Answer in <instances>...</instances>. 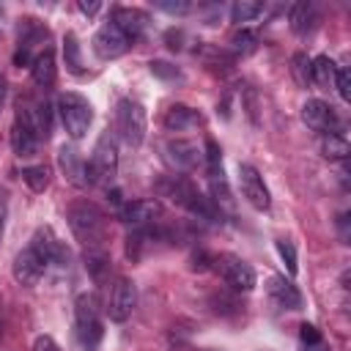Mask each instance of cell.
Masks as SVG:
<instances>
[{"label":"cell","mask_w":351,"mask_h":351,"mask_svg":"<svg viewBox=\"0 0 351 351\" xmlns=\"http://www.w3.org/2000/svg\"><path fill=\"white\" fill-rule=\"evenodd\" d=\"M44 269H47V261H44L33 247L22 250V252L14 258V277H16V282H22V285H36V282L41 280Z\"/></svg>","instance_id":"7c38bea8"},{"label":"cell","mask_w":351,"mask_h":351,"mask_svg":"<svg viewBox=\"0 0 351 351\" xmlns=\"http://www.w3.org/2000/svg\"><path fill=\"white\" fill-rule=\"evenodd\" d=\"M129 47H132V41H129L112 22H104V25L96 30V36H93V52H96L101 60H115V58H121Z\"/></svg>","instance_id":"ba28073f"},{"label":"cell","mask_w":351,"mask_h":351,"mask_svg":"<svg viewBox=\"0 0 351 351\" xmlns=\"http://www.w3.org/2000/svg\"><path fill=\"white\" fill-rule=\"evenodd\" d=\"M3 101H5V77L0 74V110H3Z\"/></svg>","instance_id":"f35d334b"},{"label":"cell","mask_w":351,"mask_h":351,"mask_svg":"<svg viewBox=\"0 0 351 351\" xmlns=\"http://www.w3.org/2000/svg\"><path fill=\"white\" fill-rule=\"evenodd\" d=\"M307 351H326L324 343H315V346H307Z\"/></svg>","instance_id":"ab89813d"},{"label":"cell","mask_w":351,"mask_h":351,"mask_svg":"<svg viewBox=\"0 0 351 351\" xmlns=\"http://www.w3.org/2000/svg\"><path fill=\"white\" fill-rule=\"evenodd\" d=\"M288 22H291V30L299 33V36H304L307 30H313V22H315V8H313V3H307V0L293 3L291 11H288Z\"/></svg>","instance_id":"ffe728a7"},{"label":"cell","mask_w":351,"mask_h":351,"mask_svg":"<svg viewBox=\"0 0 351 351\" xmlns=\"http://www.w3.org/2000/svg\"><path fill=\"white\" fill-rule=\"evenodd\" d=\"M30 71H33V80L38 88H52L55 85V77H58V66H55V52L49 47H44L33 63H30Z\"/></svg>","instance_id":"ac0fdd59"},{"label":"cell","mask_w":351,"mask_h":351,"mask_svg":"<svg viewBox=\"0 0 351 351\" xmlns=\"http://www.w3.org/2000/svg\"><path fill=\"white\" fill-rule=\"evenodd\" d=\"M77 8H80L82 14H96V11L101 8V3H96V0H93V3H85V0H80V3H77Z\"/></svg>","instance_id":"74e56055"},{"label":"cell","mask_w":351,"mask_h":351,"mask_svg":"<svg viewBox=\"0 0 351 351\" xmlns=\"http://www.w3.org/2000/svg\"><path fill=\"white\" fill-rule=\"evenodd\" d=\"M69 228L71 233L88 247V250H99L101 247V239H104V217L101 211L88 203V200H80L69 208Z\"/></svg>","instance_id":"6da1fadb"},{"label":"cell","mask_w":351,"mask_h":351,"mask_svg":"<svg viewBox=\"0 0 351 351\" xmlns=\"http://www.w3.org/2000/svg\"><path fill=\"white\" fill-rule=\"evenodd\" d=\"M277 252H280L282 263L288 266V274H296L299 263H296V250H293V244H291V241H285V239H280V241H277Z\"/></svg>","instance_id":"f546056e"},{"label":"cell","mask_w":351,"mask_h":351,"mask_svg":"<svg viewBox=\"0 0 351 351\" xmlns=\"http://www.w3.org/2000/svg\"><path fill=\"white\" fill-rule=\"evenodd\" d=\"M255 47H258V38H255V33L247 30V27H241V30H236V33L230 36V49H233L236 55H252Z\"/></svg>","instance_id":"4316f807"},{"label":"cell","mask_w":351,"mask_h":351,"mask_svg":"<svg viewBox=\"0 0 351 351\" xmlns=\"http://www.w3.org/2000/svg\"><path fill=\"white\" fill-rule=\"evenodd\" d=\"M22 181L33 192H44L49 186V170L44 165H27V167H22Z\"/></svg>","instance_id":"cb8c5ba5"},{"label":"cell","mask_w":351,"mask_h":351,"mask_svg":"<svg viewBox=\"0 0 351 351\" xmlns=\"http://www.w3.org/2000/svg\"><path fill=\"white\" fill-rule=\"evenodd\" d=\"M335 85H337V93H340V99H343V101H348V99H351V74H348V69H340V66H337V77H335Z\"/></svg>","instance_id":"4dcf8cb0"},{"label":"cell","mask_w":351,"mask_h":351,"mask_svg":"<svg viewBox=\"0 0 351 351\" xmlns=\"http://www.w3.org/2000/svg\"><path fill=\"white\" fill-rule=\"evenodd\" d=\"M197 123H200V112L186 104H173L165 112V126L170 132H186V129H195Z\"/></svg>","instance_id":"d6986e66"},{"label":"cell","mask_w":351,"mask_h":351,"mask_svg":"<svg viewBox=\"0 0 351 351\" xmlns=\"http://www.w3.org/2000/svg\"><path fill=\"white\" fill-rule=\"evenodd\" d=\"M148 69H151V74H154V77H159V80H167V82L181 80V71H178L173 63H167V60H151V63H148Z\"/></svg>","instance_id":"f1b7e54d"},{"label":"cell","mask_w":351,"mask_h":351,"mask_svg":"<svg viewBox=\"0 0 351 351\" xmlns=\"http://www.w3.org/2000/svg\"><path fill=\"white\" fill-rule=\"evenodd\" d=\"M291 74H293V80H296L302 88H307V85L313 82V63H310V58H307L304 52H296V55L291 58Z\"/></svg>","instance_id":"d4e9b609"},{"label":"cell","mask_w":351,"mask_h":351,"mask_svg":"<svg viewBox=\"0 0 351 351\" xmlns=\"http://www.w3.org/2000/svg\"><path fill=\"white\" fill-rule=\"evenodd\" d=\"M266 291H269L271 302H274L277 307H282V310H299V307H302V293L296 291V285H293L291 280H285V277H280V274L269 277Z\"/></svg>","instance_id":"2e32d148"},{"label":"cell","mask_w":351,"mask_h":351,"mask_svg":"<svg viewBox=\"0 0 351 351\" xmlns=\"http://www.w3.org/2000/svg\"><path fill=\"white\" fill-rule=\"evenodd\" d=\"M302 343L304 346H315V343H321V332L313 326V324H302Z\"/></svg>","instance_id":"1f68e13d"},{"label":"cell","mask_w":351,"mask_h":351,"mask_svg":"<svg viewBox=\"0 0 351 351\" xmlns=\"http://www.w3.org/2000/svg\"><path fill=\"white\" fill-rule=\"evenodd\" d=\"M58 165H60L63 176H66L74 186H88V162H82V156H80L71 145H63V148H60Z\"/></svg>","instance_id":"e0dca14e"},{"label":"cell","mask_w":351,"mask_h":351,"mask_svg":"<svg viewBox=\"0 0 351 351\" xmlns=\"http://www.w3.org/2000/svg\"><path fill=\"white\" fill-rule=\"evenodd\" d=\"M159 214H162L159 200H154V197H143V200H132V203H126L123 211H121V219H123L126 225H132V228H148Z\"/></svg>","instance_id":"5bb4252c"},{"label":"cell","mask_w":351,"mask_h":351,"mask_svg":"<svg viewBox=\"0 0 351 351\" xmlns=\"http://www.w3.org/2000/svg\"><path fill=\"white\" fill-rule=\"evenodd\" d=\"M118 170V145H115V137L110 132H104L90 154V162H88V184H101V181H110Z\"/></svg>","instance_id":"277c9868"},{"label":"cell","mask_w":351,"mask_h":351,"mask_svg":"<svg viewBox=\"0 0 351 351\" xmlns=\"http://www.w3.org/2000/svg\"><path fill=\"white\" fill-rule=\"evenodd\" d=\"M302 121L313 129V132H324V134H332L337 132V115L335 110L321 101V99H307L304 107H302Z\"/></svg>","instance_id":"8fae6325"},{"label":"cell","mask_w":351,"mask_h":351,"mask_svg":"<svg viewBox=\"0 0 351 351\" xmlns=\"http://www.w3.org/2000/svg\"><path fill=\"white\" fill-rule=\"evenodd\" d=\"M5 217H8V192L0 186V241H3V230H5Z\"/></svg>","instance_id":"e575fe53"},{"label":"cell","mask_w":351,"mask_h":351,"mask_svg":"<svg viewBox=\"0 0 351 351\" xmlns=\"http://www.w3.org/2000/svg\"><path fill=\"white\" fill-rule=\"evenodd\" d=\"M321 151H324L326 159H346L351 148H348V140L343 134L332 132V134H324L321 137Z\"/></svg>","instance_id":"7402d4cb"},{"label":"cell","mask_w":351,"mask_h":351,"mask_svg":"<svg viewBox=\"0 0 351 351\" xmlns=\"http://www.w3.org/2000/svg\"><path fill=\"white\" fill-rule=\"evenodd\" d=\"M30 247H33L47 263H60V266L69 263V250L60 244V239H58L49 228H38L36 236H33V241H30Z\"/></svg>","instance_id":"4fadbf2b"},{"label":"cell","mask_w":351,"mask_h":351,"mask_svg":"<svg viewBox=\"0 0 351 351\" xmlns=\"http://www.w3.org/2000/svg\"><path fill=\"white\" fill-rule=\"evenodd\" d=\"M239 184H241V195L247 197V203L258 211H266L271 197H269V189L263 184V176L252 167V165H239Z\"/></svg>","instance_id":"9c48e42d"},{"label":"cell","mask_w":351,"mask_h":351,"mask_svg":"<svg viewBox=\"0 0 351 351\" xmlns=\"http://www.w3.org/2000/svg\"><path fill=\"white\" fill-rule=\"evenodd\" d=\"M261 11H263V3H255V0H239V3H233V8H230V19L241 25V22L255 19Z\"/></svg>","instance_id":"83f0119b"},{"label":"cell","mask_w":351,"mask_h":351,"mask_svg":"<svg viewBox=\"0 0 351 351\" xmlns=\"http://www.w3.org/2000/svg\"><path fill=\"white\" fill-rule=\"evenodd\" d=\"M310 63H313V82H318L321 88L335 85L337 66H335V60H332L329 55H318V58H315V60H310Z\"/></svg>","instance_id":"44dd1931"},{"label":"cell","mask_w":351,"mask_h":351,"mask_svg":"<svg viewBox=\"0 0 351 351\" xmlns=\"http://www.w3.org/2000/svg\"><path fill=\"white\" fill-rule=\"evenodd\" d=\"M211 263H214V269H217V274L225 280V285L230 288V291H252L255 288V269L247 263V261H241V258H236V255H230V252H225V255H217V258H211Z\"/></svg>","instance_id":"5b68a950"},{"label":"cell","mask_w":351,"mask_h":351,"mask_svg":"<svg viewBox=\"0 0 351 351\" xmlns=\"http://www.w3.org/2000/svg\"><path fill=\"white\" fill-rule=\"evenodd\" d=\"M58 112H60V123L69 132L71 140H80L88 134L90 121H93V107L85 96L80 93H63L58 99Z\"/></svg>","instance_id":"7a4b0ae2"},{"label":"cell","mask_w":351,"mask_h":351,"mask_svg":"<svg viewBox=\"0 0 351 351\" xmlns=\"http://www.w3.org/2000/svg\"><path fill=\"white\" fill-rule=\"evenodd\" d=\"M38 140H41V137H38V129H36V121H33L30 107H27V104H19L16 118H14V126H11V145H14V154H16V156H33Z\"/></svg>","instance_id":"8992f818"},{"label":"cell","mask_w":351,"mask_h":351,"mask_svg":"<svg viewBox=\"0 0 351 351\" xmlns=\"http://www.w3.org/2000/svg\"><path fill=\"white\" fill-rule=\"evenodd\" d=\"M165 38H167V47H170V49H181V38H184L181 30H167Z\"/></svg>","instance_id":"d590c367"},{"label":"cell","mask_w":351,"mask_h":351,"mask_svg":"<svg viewBox=\"0 0 351 351\" xmlns=\"http://www.w3.org/2000/svg\"><path fill=\"white\" fill-rule=\"evenodd\" d=\"M170 151H173V159L178 162V165H184V167H192L195 162H197V145L195 143H189V140H173L170 143Z\"/></svg>","instance_id":"484cf974"},{"label":"cell","mask_w":351,"mask_h":351,"mask_svg":"<svg viewBox=\"0 0 351 351\" xmlns=\"http://www.w3.org/2000/svg\"><path fill=\"white\" fill-rule=\"evenodd\" d=\"M192 261H195V263H192V269H197V271H206V269H208V261H211V258H208L206 252H197V255H195Z\"/></svg>","instance_id":"8d00e7d4"},{"label":"cell","mask_w":351,"mask_h":351,"mask_svg":"<svg viewBox=\"0 0 351 351\" xmlns=\"http://www.w3.org/2000/svg\"><path fill=\"white\" fill-rule=\"evenodd\" d=\"M63 58H66V69L71 74H82V55H80V44L74 33L63 36Z\"/></svg>","instance_id":"603a6c76"},{"label":"cell","mask_w":351,"mask_h":351,"mask_svg":"<svg viewBox=\"0 0 351 351\" xmlns=\"http://www.w3.org/2000/svg\"><path fill=\"white\" fill-rule=\"evenodd\" d=\"M115 129L121 140L132 148H137L145 137V110L134 99H121L115 107Z\"/></svg>","instance_id":"3957f363"},{"label":"cell","mask_w":351,"mask_h":351,"mask_svg":"<svg viewBox=\"0 0 351 351\" xmlns=\"http://www.w3.org/2000/svg\"><path fill=\"white\" fill-rule=\"evenodd\" d=\"M74 315H77V329L80 337L93 346L101 337V318H99V302L93 293H80L74 302Z\"/></svg>","instance_id":"52a82bcc"},{"label":"cell","mask_w":351,"mask_h":351,"mask_svg":"<svg viewBox=\"0 0 351 351\" xmlns=\"http://www.w3.org/2000/svg\"><path fill=\"white\" fill-rule=\"evenodd\" d=\"M33 351H60V348H58V343H55L49 335H41V337H36Z\"/></svg>","instance_id":"836d02e7"},{"label":"cell","mask_w":351,"mask_h":351,"mask_svg":"<svg viewBox=\"0 0 351 351\" xmlns=\"http://www.w3.org/2000/svg\"><path fill=\"white\" fill-rule=\"evenodd\" d=\"M156 8H162V11H167V14H186L192 5H189V3H184V0H178V3H165V0H159V3H156Z\"/></svg>","instance_id":"d6a6232c"},{"label":"cell","mask_w":351,"mask_h":351,"mask_svg":"<svg viewBox=\"0 0 351 351\" xmlns=\"http://www.w3.org/2000/svg\"><path fill=\"white\" fill-rule=\"evenodd\" d=\"M134 304H137L134 282L126 280V277H121V280L112 285V291H110V302H107V313H110V318L118 321V324H123V321L132 315Z\"/></svg>","instance_id":"30bf717a"},{"label":"cell","mask_w":351,"mask_h":351,"mask_svg":"<svg viewBox=\"0 0 351 351\" xmlns=\"http://www.w3.org/2000/svg\"><path fill=\"white\" fill-rule=\"evenodd\" d=\"M148 22H151L148 14L140 11V8H115V11H112V25H115L129 41L140 38V36L145 33Z\"/></svg>","instance_id":"9a60e30c"}]
</instances>
